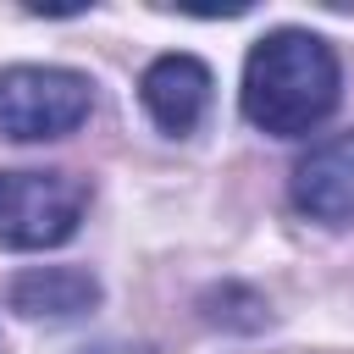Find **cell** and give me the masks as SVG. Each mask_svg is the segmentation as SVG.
<instances>
[{"label": "cell", "instance_id": "277c9868", "mask_svg": "<svg viewBox=\"0 0 354 354\" xmlns=\"http://www.w3.org/2000/svg\"><path fill=\"white\" fill-rule=\"evenodd\" d=\"M138 100L149 111V122L171 138L194 133L210 111V66L194 61V55H160L144 66L138 77Z\"/></svg>", "mask_w": 354, "mask_h": 354}, {"label": "cell", "instance_id": "7a4b0ae2", "mask_svg": "<svg viewBox=\"0 0 354 354\" xmlns=\"http://www.w3.org/2000/svg\"><path fill=\"white\" fill-rule=\"evenodd\" d=\"M83 210L88 183L72 171H0V249H55Z\"/></svg>", "mask_w": 354, "mask_h": 354}, {"label": "cell", "instance_id": "5b68a950", "mask_svg": "<svg viewBox=\"0 0 354 354\" xmlns=\"http://www.w3.org/2000/svg\"><path fill=\"white\" fill-rule=\"evenodd\" d=\"M293 205L315 221H354V133L315 144L293 166Z\"/></svg>", "mask_w": 354, "mask_h": 354}, {"label": "cell", "instance_id": "6da1fadb", "mask_svg": "<svg viewBox=\"0 0 354 354\" xmlns=\"http://www.w3.org/2000/svg\"><path fill=\"white\" fill-rule=\"evenodd\" d=\"M337 105V55L321 33L277 28L243 61V116L271 138L321 127Z\"/></svg>", "mask_w": 354, "mask_h": 354}, {"label": "cell", "instance_id": "3957f363", "mask_svg": "<svg viewBox=\"0 0 354 354\" xmlns=\"http://www.w3.org/2000/svg\"><path fill=\"white\" fill-rule=\"evenodd\" d=\"M94 94L83 72L66 66H6L0 72V133L17 144L66 138L88 116Z\"/></svg>", "mask_w": 354, "mask_h": 354}, {"label": "cell", "instance_id": "8992f818", "mask_svg": "<svg viewBox=\"0 0 354 354\" xmlns=\"http://www.w3.org/2000/svg\"><path fill=\"white\" fill-rule=\"evenodd\" d=\"M6 299H11V310H22V315H50V321H61V315L94 310V304H100V282H94L83 266H39V271H22Z\"/></svg>", "mask_w": 354, "mask_h": 354}]
</instances>
